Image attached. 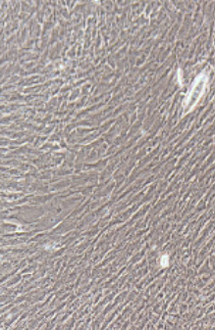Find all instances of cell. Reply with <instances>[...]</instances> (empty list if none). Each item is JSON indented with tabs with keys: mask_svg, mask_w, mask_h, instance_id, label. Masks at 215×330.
<instances>
[{
	"mask_svg": "<svg viewBox=\"0 0 215 330\" xmlns=\"http://www.w3.org/2000/svg\"><path fill=\"white\" fill-rule=\"evenodd\" d=\"M205 84H206V77H201V76H199L197 78V80L195 81L194 84V88L191 90V93L189 95V97L187 98V101H186V105L189 106V107H192L194 104H196L199 100L203 90H204V88H205Z\"/></svg>",
	"mask_w": 215,
	"mask_h": 330,
	"instance_id": "obj_1",
	"label": "cell"
}]
</instances>
